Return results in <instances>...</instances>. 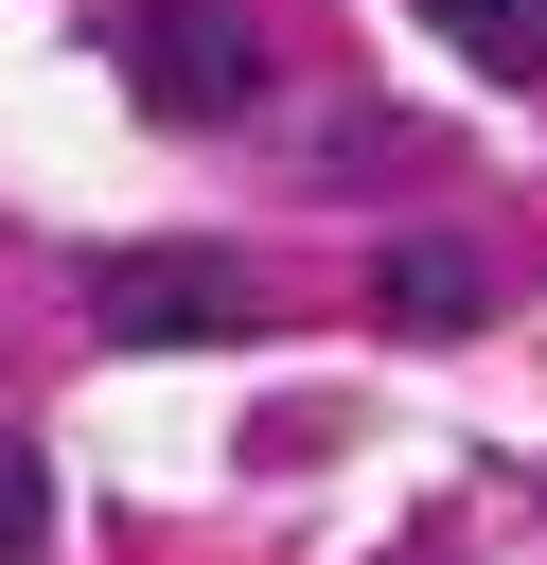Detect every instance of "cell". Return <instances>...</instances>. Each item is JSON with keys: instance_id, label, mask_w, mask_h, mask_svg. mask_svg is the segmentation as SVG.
Returning <instances> with one entry per match:
<instances>
[{"instance_id": "obj_1", "label": "cell", "mask_w": 547, "mask_h": 565, "mask_svg": "<svg viewBox=\"0 0 547 565\" xmlns=\"http://www.w3.org/2000/svg\"><path fill=\"white\" fill-rule=\"evenodd\" d=\"M88 335H124V353H194V335H265V282H247L229 247H124V265L88 282Z\"/></svg>"}, {"instance_id": "obj_2", "label": "cell", "mask_w": 547, "mask_h": 565, "mask_svg": "<svg viewBox=\"0 0 547 565\" xmlns=\"http://www.w3.org/2000/svg\"><path fill=\"white\" fill-rule=\"evenodd\" d=\"M124 71H141L159 124H229V106H265V35H247V0H124Z\"/></svg>"}, {"instance_id": "obj_3", "label": "cell", "mask_w": 547, "mask_h": 565, "mask_svg": "<svg viewBox=\"0 0 547 565\" xmlns=\"http://www.w3.org/2000/svg\"><path fill=\"white\" fill-rule=\"evenodd\" d=\"M371 318H388V335H476V318H494V265H476L459 230H388V247H371Z\"/></svg>"}, {"instance_id": "obj_4", "label": "cell", "mask_w": 547, "mask_h": 565, "mask_svg": "<svg viewBox=\"0 0 547 565\" xmlns=\"http://www.w3.org/2000/svg\"><path fill=\"white\" fill-rule=\"evenodd\" d=\"M423 18H441V35L476 53V71H512V88L547 71V0H423Z\"/></svg>"}, {"instance_id": "obj_5", "label": "cell", "mask_w": 547, "mask_h": 565, "mask_svg": "<svg viewBox=\"0 0 547 565\" xmlns=\"http://www.w3.org/2000/svg\"><path fill=\"white\" fill-rule=\"evenodd\" d=\"M35 530H53V477H35V441H0V565H35Z\"/></svg>"}, {"instance_id": "obj_6", "label": "cell", "mask_w": 547, "mask_h": 565, "mask_svg": "<svg viewBox=\"0 0 547 565\" xmlns=\"http://www.w3.org/2000/svg\"><path fill=\"white\" fill-rule=\"evenodd\" d=\"M406 565H423V547H406Z\"/></svg>"}]
</instances>
